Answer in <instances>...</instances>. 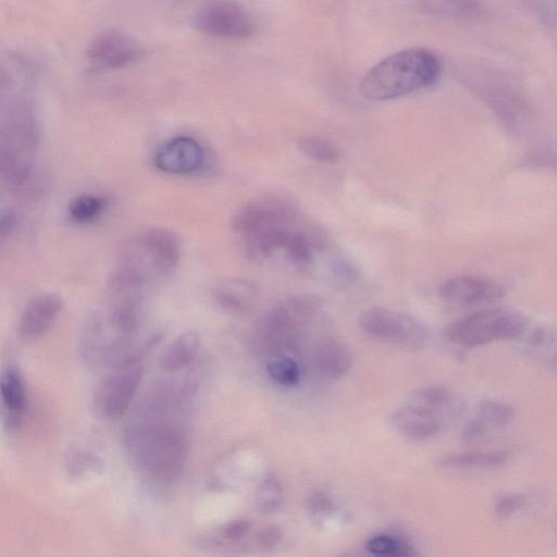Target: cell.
<instances>
[{"instance_id": "6da1fadb", "label": "cell", "mask_w": 557, "mask_h": 557, "mask_svg": "<svg viewBox=\"0 0 557 557\" xmlns=\"http://www.w3.org/2000/svg\"><path fill=\"white\" fill-rule=\"evenodd\" d=\"M441 76L439 58L426 48H408L380 61L360 84L370 101L385 102L430 88Z\"/></svg>"}, {"instance_id": "7a4b0ae2", "label": "cell", "mask_w": 557, "mask_h": 557, "mask_svg": "<svg viewBox=\"0 0 557 557\" xmlns=\"http://www.w3.org/2000/svg\"><path fill=\"white\" fill-rule=\"evenodd\" d=\"M123 439L130 459L148 478L171 482L180 477L188 450L179 430L165 424H134Z\"/></svg>"}, {"instance_id": "3957f363", "label": "cell", "mask_w": 557, "mask_h": 557, "mask_svg": "<svg viewBox=\"0 0 557 557\" xmlns=\"http://www.w3.org/2000/svg\"><path fill=\"white\" fill-rule=\"evenodd\" d=\"M177 235L165 229L146 231L131 241L111 281L141 290L146 283L171 274L180 261Z\"/></svg>"}, {"instance_id": "277c9868", "label": "cell", "mask_w": 557, "mask_h": 557, "mask_svg": "<svg viewBox=\"0 0 557 557\" xmlns=\"http://www.w3.org/2000/svg\"><path fill=\"white\" fill-rule=\"evenodd\" d=\"M319 311V303L312 296H295L270 309L256 327V340L261 349L272 355L293 348L300 329Z\"/></svg>"}, {"instance_id": "5b68a950", "label": "cell", "mask_w": 557, "mask_h": 557, "mask_svg": "<svg viewBox=\"0 0 557 557\" xmlns=\"http://www.w3.org/2000/svg\"><path fill=\"white\" fill-rule=\"evenodd\" d=\"M527 327L528 319L523 313L510 308H495L454 321L447 336L462 348L474 349L521 337Z\"/></svg>"}, {"instance_id": "8992f818", "label": "cell", "mask_w": 557, "mask_h": 557, "mask_svg": "<svg viewBox=\"0 0 557 557\" xmlns=\"http://www.w3.org/2000/svg\"><path fill=\"white\" fill-rule=\"evenodd\" d=\"M358 325L369 338L407 350L424 348L429 336L419 320L388 308L368 309Z\"/></svg>"}, {"instance_id": "52a82bcc", "label": "cell", "mask_w": 557, "mask_h": 557, "mask_svg": "<svg viewBox=\"0 0 557 557\" xmlns=\"http://www.w3.org/2000/svg\"><path fill=\"white\" fill-rule=\"evenodd\" d=\"M144 373L140 357L123 361L98 387L95 404L99 413L108 419H119L128 411Z\"/></svg>"}, {"instance_id": "ba28073f", "label": "cell", "mask_w": 557, "mask_h": 557, "mask_svg": "<svg viewBox=\"0 0 557 557\" xmlns=\"http://www.w3.org/2000/svg\"><path fill=\"white\" fill-rule=\"evenodd\" d=\"M198 31L231 41L250 39L255 23L247 10L232 0H213L204 5L195 17Z\"/></svg>"}, {"instance_id": "9c48e42d", "label": "cell", "mask_w": 557, "mask_h": 557, "mask_svg": "<svg viewBox=\"0 0 557 557\" xmlns=\"http://www.w3.org/2000/svg\"><path fill=\"white\" fill-rule=\"evenodd\" d=\"M299 214V207L292 198L265 196L243 206L234 215L232 228L246 235L266 227L294 225Z\"/></svg>"}, {"instance_id": "30bf717a", "label": "cell", "mask_w": 557, "mask_h": 557, "mask_svg": "<svg viewBox=\"0 0 557 557\" xmlns=\"http://www.w3.org/2000/svg\"><path fill=\"white\" fill-rule=\"evenodd\" d=\"M143 55L142 46L133 37L117 30L99 33L86 48V59L97 71L126 68Z\"/></svg>"}, {"instance_id": "8fae6325", "label": "cell", "mask_w": 557, "mask_h": 557, "mask_svg": "<svg viewBox=\"0 0 557 557\" xmlns=\"http://www.w3.org/2000/svg\"><path fill=\"white\" fill-rule=\"evenodd\" d=\"M439 294L447 303L459 307L493 304L504 297L499 284L478 277L459 276L442 282Z\"/></svg>"}, {"instance_id": "7c38bea8", "label": "cell", "mask_w": 557, "mask_h": 557, "mask_svg": "<svg viewBox=\"0 0 557 557\" xmlns=\"http://www.w3.org/2000/svg\"><path fill=\"white\" fill-rule=\"evenodd\" d=\"M448 419L433 408L411 399L390 418L391 425L400 435L414 441L437 436Z\"/></svg>"}, {"instance_id": "4fadbf2b", "label": "cell", "mask_w": 557, "mask_h": 557, "mask_svg": "<svg viewBox=\"0 0 557 557\" xmlns=\"http://www.w3.org/2000/svg\"><path fill=\"white\" fill-rule=\"evenodd\" d=\"M28 402L26 378L16 364H7L0 371V412L8 429H17L23 423Z\"/></svg>"}, {"instance_id": "5bb4252c", "label": "cell", "mask_w": 557, "mask_h": 557, "mask_svg": "<svg viewBox=\"0 0 557 557\" xmlns=\"http://www.w3.org/2000/svg\"><path fill=\"white\" fill-rule=\"evenodd\" d=\"M64 300L59 294L37 295L29 302L19 321V336L24 341L42 338L53 328L63 312Z\"/></svg>"}, {"instance_id": "9a60e30c", "label": "cell", "mask_w": 557, "mask_h": 557, "mask_svg": "<svg viewBox=\"0 0 557 557\" xmlns=\"http://www.w3.org/2000/svg\"><path fill=\"white\" fill-rule=\"evenodd\" d=\"M515 412L514 408L497 400H486L476 408L475 415L463 431V441L467 444H480L489 440L494 433L509 425Z\"/></svg>"}, {"instance_id": "2e32d148", "label": "cell", "mask_w": 557, "mask_h": 557, "mask_svg": "<svg viewBox=\"0 0 557 557\" xmlns=\"http://www.w3.org/2000/svg\"><path fill=\"white\" fill-rule=\"evenodd\" d=\"M204 153L191 138H177L166 143L156 155V166L170 175H188L201 167Z\"/></svg>"}, {"instance_id": "e0dca14e", "label": "cell", "mask_w": 557, "mask_h": 557, "mask_svg": "<svg viewBox=\"0 0 557 557\" xmlns=\"http://www.w3.org/2000/svg\"><path fill=\"white\" fill-rule=\"evenodd\" d=\"M315 364L321 375L340 380L350 373L354 357L348 345L338 339L328 338L317 344Z\"/></svg>"}, {"instance_id": "ac0fdd59", "label": "cell", "mask_w": 557, "mask_h": 557, "mask_svg": "<svg viewBox=\"0 0 557 557\" xmlns=\"http://www.w3.org/2000/svg\"><path fill=\"white\" fill-rule=\"evenodd\" d=\"M216 303L232 315H244L251 311L257 299V290L253 283L241 279L221 282L214 292Z\"/></svg>"}, {"instance_id": "d6986e66", "label": "cell", "mask_w": 557, "mask_h": 557, "mask_svg": "<svg viewBox=\"0 0 557 557\" xmlns=\"http://www.w3.org/2000/svg\"><path fill=\"white\" fill-rule=\"evenodd\" d=\"M32 68L17 54H0V104L12 95L27 89L32 79Z\"/></svg>"}, {"instance_id": "ffe728a7", "label": "cell", "mask_w": 557, "mask_h": 557, "mask_svg": "<svg viewBox=\"0 0 557 557\" xmlns=\"http://www.w3.org/2000/svg\"><path fill=\"white\" fill-rule=\"evenodd\" d=\"M200 346L201 338L198 333L185 331L168 346L160 365L167 373H175L194 361Z\"/></svg>"}, {"instance_id": "44dd1931", "label": "cell", "mask_w": 557, "mask_h": 557, "mask_svg": "<svg viewBox=\"0 0 557 557\" xmlns=\"http://www.w3.org/2000/svg\"><path fill=\"white\" fill-rule=\"evenodd\" d=\"M425 14L440 18L473 19L481 15L479 0H420Z\"/></svg>"}, {"instance_id": "7402d4cb", "label": "cell", "mask_w": 557, "mask_h": 557, "mask_svg": "<svg viewBox=\"0 0 557 557\" xmlns=\"http://www.w3.org/2000/svg\"><path fill=\"white\" fill-rule=\"evenodd\" d=\"M509 454L503 451L469 452L443 457L439 465L449 469H489L503 466Z\"/></svg>"}, {"instance_id": "603a6c76", "label": "cell", "mask_w": 557, "mask_h": 557, "mask_svg": "<svg viewBox=\"0 0 557 557\" xmlns=\"http://www.w3.org/2000/svg\"><path fill=\"white\" fill-rule=\"evenodd\" d=\"M366 549L370 554L376 556L408 557L417 555L410 542L389 535L370 538L366 543Z\"/></svg>"}, {"instance_id": "cb8c5ba5", "label": "cell", "mask_w": 557, "mask_h": 557, "mask_svg": "<svg viewBox=\"0 0 557 557\" xmlns=\"http://www.w3.org/2000/svg\"><path fill=\"white\" fill-rule=\"evenodd\" d=\"M267 370L272 380H275L283 387L299 385L301 378L300 368L290 357H272L267 364Z\"/></svg>"}, {"instance_id": "d4e9b609", "label": "cell", "mask_w": 557, "mask_h": 557, "mask_svg": "<svg viewBox=\"0 0 557 557\" xmlns=\"http://www.w3.org/2000/svg\"><path fill=\"white\" fill-rule=\"evenodd\" d=\"M299 148L305 156L319 163H338L340 157L336 146L317 136H305L299 141Z\"/></svg>"}, {"instance_id": "484cf974", "label": "cell", "mask_w": 557, "mask_h": 557, "mask_svg": "<svg viewBox=\"0 0 557 557\" xmlns=\"http://www.w3.org/2000/svg\"><path fill=\"white\" fill-rule=\"evenodd\" d=\"M104 207L105 203L101 197L84 194L74 198L70 203L69 213L79 224H88L103 213Z\"/></svg>"}, {"instance_id": "4316f807", "label": "cell", "mask_w": 557, "mask_h": 557, "mask_svg": "<svg viewBox=\"0 0 557 557\" xmlns=\"http://www.w3.org/2000/svg\"><path fill=\"white\" fill-rule=\"evenodd\" d=\"M66 464L71 478H81L103 469V462L97 455L79 449L68 453Z\"/></svg>"}, {"instance_id": "83f0119b", "label": "cell", "mask_w": 557, "mask_h": 557, "mask_svg": "<svg viewBox=\"0 0 557 557\" xmlns=\"http://www.w3.org/2000/svg\"><path fill=\"white\" fill-rule=\"evenodd\" d=\"M532 351L549 365L550 357L555 362V338L554 333L550 330H538L535 333L534 339L530 342Z\"/></svg>"}, {"instance_id": "f1b7e54d", "label": "cell", "mask_w": 557, "mask_h": 557, "mask_svg": "<svg viewBox=\"0 0 557 557\" xmlns=\"http://www.w3.org/2000/svg\"><path fill=\"white\" fill-rule=\"evenodd\" d=\"M281 490L275 478L268 479L265 482L263 488V493L261 495V501H259V507L265 513L275 512L280 504Z\"/></svg>"}, {"instance_id": "f546056e", "label": "cell", "mask_w": 557, "mask_h": 557, "mask_svg": "<svg viewBox=\"0 0 557 557\" xmlns=\"http://www.w3.org/2000/svg\"><path fill=\"white\" fill-rule=\"evenodd\" d=\"M525 504L526 497H524V495L506 494L498 501L497 505H495V512L503 517L511 516L521 510Z\"/></svg>"}, {"instance_id": "4dcf8cb0", "label": "cell", "mask_w": 557, "mask_h": 557, "mask_svg": "<svg viewBox=\"0 0 557 557\" xmlns=\"http://www.w3.org/2000/svg\"><path fill=\"white\" fill-rule=\"evenodd\" d=\"M307 509L313 515H324L334 511V503L325 492H315L307 500Z\"/></svg>"}, {"instance_id": "1f68e13d", "label": "cell", "mask_w": 557, "mask_h": 557, "mask_svg": "<svg viewBox=\"0 0 557 557\" xmlns=\"http://www.w3.org/2000/svg\"><path fill=\"white\" fill-rule=\"evenodd\" d=\"M257 540L264 549H272L282 540V532L277 527H267L258 532Z\"/></svg>"}, {"instance_id": "d6a6232c", "label": "cell", "mask_w": 557, "mask_h": 557, "mask_svg": "<svg viewBox=\"0 0 557 557\" xmlns=\"http://www.w3.org/2000/svg\"><path fill=\"white\" fill-rule=\"evenodd\" d=\"M17 225V217L14 213H7L0 216V247L10 238Z\"/></svg>"}, {"instance_id": "836d02e7", "label": "cell", "mask_w": 557, "mask_h": 557, "mask_svg": "<svg viewBox=\"0 0 557 557\" xmlns=\"http://www.w3.org/2000/svg\"><path fill=\"white\" fill-rule=\"evenodd\" d=\"M251 528L250 522L237 521L232 522L226 526L224 534L229 540H239L242 539Z\"/></svg>"}, {"instance_id": "e575fe53", "label": "cell", "mask_w": 557, "mask_h": 557, "mask_svg": "<svg viewBox=\"0 0 557 557\" xmlns=\"http://www.w3.org/2000/svg\"><path fill=\"white\" fill-rule=\"evenodd\" d=\"M332 267L337 276L341 278L351 280L356 277L354 268L348 262L344 261V259H334Z\"/></svg>"}]
</instances>
